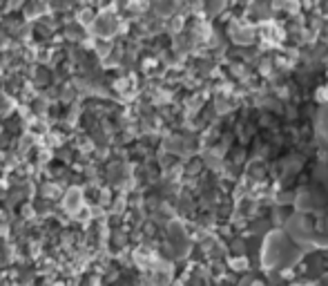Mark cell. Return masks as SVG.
Wrapping results in <instances>:
<instances>
[{
	"label": "cell",
	"mask_w": 328,
	"mask_h": 286,
	"mask_svg": "<svg viewBox=\"0 0 328 286\" xmlns=\"http://www.w3.org/2000/svg\"><path fill=\"white\" fill-rule=\"evenodd\" d=\"M78 201H81V199H78V190H72V193H70V201H65V206H70V208L74 210L78 206Z\"/></svg>",
	"instance_id": "2"
},
{
	"label": "cell",
	"mask_w": 328,
	"mask_h": 286,
	"mask_svg": "<svg viewBox=\"0 0 328 286\" xmlns=\"http://www.w3.org/2000/svg\"><path fill=\"white\" fill-rule=\"evenodd\" d=\"M112 27H114V22L110 20V16H105V18H103V16H101V18H99V22H96V29H99V34H105V31H110Z\"/></svg>",
	"instance_id": "1"
}]
</instances>
